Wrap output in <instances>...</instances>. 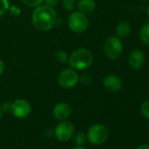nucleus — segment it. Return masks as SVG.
<instances>
[{
    "label": "nucleus",
    "instance_id": "3",
    "mask_svg": "<svg viewBox=\"0 0 149 149\" xmlns=\"http://www.w3.org/2000/svg\"><path fill=\"white\" fill-rule=\"evenodd\" d=\"M68 25L72 32L81 33L87 30L89 26V19L86 14L79 11L72 12L68 19Z\"/></svg>",
    "mask_w": 149,
    "mask_h": 149
},
{
    "label": "nucleus",
    "instance_id": "21",
    "mask_svg": "<svg viewBox=\"0 0 149 149\" xmlns=\"http://www.w3.org/2000/svg\"><path fill=\"white\" fill-rule=\"evenodd\" d=\"M78 82L83 86H89V85H91V84L92 82V79H91V77L90 76H88V74H84V76L79 77Z\"/></svg>",
    "mask_w": 149,
    "mask_h": 149
},
{
    "label": "nucleus",
    "instance_id": "27",
    "mask_svg": "<svg viewBox=\"0 0 149 149\" xmlns=\"http://www.w3.org/2000/svg\"><path fill=\"white\" fill-rule=\"evenodd\" d=\"M3 114H4V111H3V109H2V105L0 104V120L3 118Z\"/></svg>",
    "mask_w": 149,
    "mask_h": 149
},
{
    "label": "nucleus",
    "instance_id": "30",
    "mask_svg": "<svg viewBox=\"0 0 149 149\" xmlns=\"http://www.w3.org/2000/svg\"><path fill=\"white\" fill-rule=\"evenodd\" d=\"M141 1H148V0H141Z\"/></svg>",
    "mask_w": 149,
    "mask_h": 149
},
{
    "label": "nucleus",
    "instance_id": "16",
    "mask_svg": "<svg viewBox=\"0 0 149 149\" xmlns=\"http://www.w3.org/2000/svg\"><path fill=\"white\" fill-rule=\"evenodd\" d=\"M61 6L64 10L68 12H74V10L76 9L77 3L76 0H62Z\"/></svg>",
    "mask_w": 149,
    "mask_h": 149
},
{
    "label": "nucleus",
    "instance_id": "26",
    "mask_svg": "<svg viewBox=\"0 0 149 149\" xmlns=\"http://www.w3.org/2000/svg\"><path fill=\"white\" fill-rule=\"evenodd\" d=\"M136 149H149V145H148V144L140 145V146H138Z\"/></svg>",
    "mask_w": 149,
    "mask_h": 149
},
{
    "label": "nucleus",
    "instance_id": "10",
    "mask_svg": "<svg viewBox=\"0 0 149 149\" xmlns=\"http://www.w3.org/2000/svg\"><path fill=\"white\" fill-rule=\"evenodd\" d=\"M53 115L57 120H66L71 115V107L68 103H59L54 105L53 109Z\"/></svg>",
    "mask_w": 149,
    "mask_h": 149
},
{
    "label": "nucleus",
    "instance_id": "24",
    "mask_svg": "<svg viewBox=\"0 0 149 149\" xmlns=\"http://www.w3.org/2000/svg\"><path fill=\"white\" fill-rule=\"evenodd\" d=\"M2 109L4 113L5 112H11L12 111V103L10 102H5L2 104Z\"/></svg>",
    "mask_w": 149,
    "mask_h": 149
},
{
    "label": "nucleus",
    "instance_id": "5",
    "mask_svg": "<svg viewBox=\"0 0 149 149\" xmlns=\"http://www.w3.org/2000/svg\"><path fill=\"white\" fill-rule=\"evenodd\" d=\"M104 51L110 60H117L123 52V44L121 39L117 36H110L104 44Z\"/></svg>",
    "mask_w": 149,
    "mask_h": 149
},
{
    "label": "nucleus",
    "instance_id": "15",
    "mask_svg": "<svg viewBox=\"0 0 149 149\" xmlns=\"http://www.w3.org/2000/svg\"><path fill=\"white\" fill-rule=\"evenodd\" d=\"M139 39L143 44L149 46V23L141 26L139 30Z\"/></svg>",
    "mask_w": 149,
    "mask_h": 149
},
{
    "label": "nucleus",
    "instance_id": "14",
    "mask_svg": "<svg viewBox=\"0 0 149 149\" xmlns=\"http://www.w3.org/2000/svg\"><path fill=\"white\" fill-rule=\"evenodd\" d=\"M73 141L74 144L76 145L77 146H84L85 145V143L88 140L87 138V134H85L84 132H74L73 134Z\"/></svg>",
    "mask_w": 149,
    "mask_h": 149
},
{
    "label": "nucleus",
    "instance_id": "7",
    "mask_svg": "<svg viewBox=\"0 0 149 149\" xmlns=\"http://www.w3.org/2000/svg\"><path fill=\"white\" fill-rule=\"evenodd\" d=\"M74 132V125L67 120L61 121L54 130V137L61 142H65L69 140Z\"/></svg>",
    "mask_w": 149,
    "mask_h": 149
},
{
    "label": "nucleus",
    "instance_id": "23",
    "mask_svg": "<svg viewBox=\"0 0 149 149\" xmlns=\"http://www.w3.org/2000/svg\"><path fill=\"white\" fill-rule=\"evenodd\" d=\"M44 3L46 6L51 7V8H54L55 6H57L59 0H44Z\"/></svg>",
    "mask_w": 149,
    "mask_h": 149
},
{
    "label": "nucleus",
    "instance_id": "11",
    "mask_svg": "<svg viewBox=\"0 0 149 149\" xmlns=\"http://www.w3.org/2000/svg\"><path fill=\"white\" fill-rule=\"evenodd\" d=\"M104 89L111 93L118 92L122 88L121 79L115 74H109L104 79Z\"/></svg>",
    "mask_w": 149,
    "mask_h": 149
},
{
    "label": "nucleus",
    "instance_id": "1",
    "mask_svg": "<svg viewBox=\"0 0 149 149\" xmlns=\"http://www.w3.org/2000/svg\"><path fill=\"white\" fill-rule=\"evenodd\" d=\"M57 20V14L54 8L46 5H40L33 12L32 21L36 29L41 32L51 30Z\"/></svg>",
    "mask_w": 149,
    "mask_h": 149
},
{
    "label": "nucleus",
    "instance_id": "2",
    "mask_svg": "<svg viewBox=\"0 0 149 149\" xmlns=\"http://www.w3.org/2000/svg\"><path fill=\"white\" fill-rule=\"evenodd\" d=\"M92 53L87 48L76 49L68 56V64L74 70H83L89 68L93 62Z\"/></svg>",
    "mask_w": 149,
    "mask_h": 149
},
{
    "label": "nucleus",
    "instance_id": "29",
    "mask_svg": "<svg viewBox=\"0 0 149 149\" xmlns=\"http://www.w3.org/2000/svg\"><path fill=\"white\" fill-rule=\"evenodd\" d=\"M146 13H147L148 17H149V6H148V7H147V11H146Z\"/></svg>",
    "mask_w": 149,
    "mask_h": 149
},
{
    "label": "nucleus",
    "instance_id": "13",
    "mask_svg": "<svg viewBox=\"0 0 149 149\" xmlns=\"http://www.w3.org/2000/svg\"><path fill=\"white\" fill-rule=\"evenodd\" d=\"M131 25L126 22V21H121L118 24V26H116V30H115V33L116 36L119 39H124L129 36V34L131 33Z\"/></svg>",
    "mask_w": 149,
    "mask_h": 149
},
{
    "label": "nucleus",
    "instance_id": "18",
    "mask_svg": "<svg viewBox=\"0 0 149 149\" xmlns=\"http://www.w3.org/2000/svg\"><path fill=\"white\" fill-rule=\"evenodd\" d=\"M22 2L27 7L35 8V7L40 6L44 2V0H22Z\"/></svg>",
    "mask_w": 149,
    "mask_h": 149
},
{
    "label": "nucleus",
    "instance_id": "8",
    "mask_svg": "<svg viewBox=\"0 0 149 149\" xmlns=\"http://www.w3.org/2000/svg\"><path fill=\"white\" fill-rule=\"evenodd\" d=\"M32 111V106L30 103L26 99H17L12 103V113L17 118H27Z\"/></svg>",
    "mask_w": 149,
    "mask_h": 149
},
{
    "label": "nucleus",
    "instance_id": "9",
    "mask_svg": "<svg viewBox=\"0 0 149 149\" xmlns=\"http://www.w3.org/2000/svg\"><path fill=\"white\" fill-rule=\"evenodd\" d=\"M146 63L145 54L139 49H133L128 56V64L133 69L141 68Z\"/></svg>",
    "mask_w": 149,
    "mask_h": 149
},
{
    "label": "nucleus",
    "instance_id": "17",
    "mask_svg": "<svg viewBox=\"0 0 149 149\" xmlns=\"http://www.w3.org/2000/svg\"><path fill=\"white\" fill-rule=\"evenodd\" d=\"M55 60L59 63H65L68 61V55L65 51L59 50L55 53Z\"/></svg>",
    "mask_w": 149,
    "mask_h": 149
},
{
    "label": "nucleus",
    "instance_id": "19",
    "mask_svg": "<svg viewBox=\"0 0 149 149\" xmlns=\"http://www.w3.org/2000/svg\"><path fill=\"white\" fill-rule=\"evenodd\" d=\"M140 111L146 118L149 119V99H147L142 103V104L140 106Z\"/></svg>",
    "mask_w": 149,
    "mask_h": 149
},
{
    "label": "nucleus",
    "instance_id": "28",
    "mask_svg": "<svg viewBox=\"0 0 149 149\" xmlns=\"http://www.w3.org/2000/svg\"><path fill=\"white\" fill-rule=\"evenodd\" d=\"M74 149H88V148L84 147V146H76Z\"/></svg>",
    "mask_w": 149,
    "mask_h": 149
},
{
    "label": "nucleus",
    "instance_id": "20",
    "mask_svg": "<svg viewBox=\"0 0 149 149\" xmlns=\"http://www.w3.org/2000/svg\"><path fill=\"white\" fill-rule=\"evenodd\" d=\"M10 3L8 0H0V17H2L6 12H8Z\"/></svg>",
    "mask_w": 149,
    "mask_h": 149
},
{
    "label": "nucleus",
    "instance_id": "12",
    "mask_svg": "<svg viewBox=\"0 0 149 149\" xmlns=\"http://www.w3.org/2000/svg\"><path fill=\"white\" fill-rule=\"evenodd\" d=\"M78 11L84 13L89 14L95 11L97 5L95 0H80L77 5Z\"/></svg>",
    "mask_w": 149,
    "mask_h": 149
},
{
    "label": "nucleus",
    "instance_id": "25",
    "mask_svg": "<svg viewBox=\"0 0 149 149\" xmlns=\"http://www.w3.org/2000/svg\"><path fill=\"white\" fill-rule=\"evenodd\" d=\"M4 69H5V64H4L3 61L0 59V76H1V74H3Z\"/></svg>",
    "mask_w": 149,
    "mask_h": 149
},
{
    "label": "nucleus",
    "instance_id": "31",
    "mask_svg": "<svg viewBox=\"0 0 149 149\" xmlns=\"http://www.w3.org/2000/svg\"><path fill=\"white\" fill-rule=\"evenodd\" d=\"M148 136H149V133H148Z\"/></svg>",
    "mask_w": 149,
    "mask_h": 149
},
{
    "label": "nucleus",
    "instance_id": "4",
    "mask_svg": "<svg viewBox=\"0 0 149 149\" xmlns=\"http://www.w3.org/2000/svg\"><path fill=\"white\" fill-rule=\"evenodd\" d=\"M108 136H109L108 128L103 124L92 125L89 128L87 132L88 140L95 146H99L104 144L107 140Z\"/></svg>",
    "mask_w": 149,
    "mask_h": 149
},
{
    "label": "nucleus",
    "instance_id": "22",
    "mask_svg": "<svg viewBox=\"0 0 149 149\" xmlns=\"http://www.w3.org/2000/svg\"><path fill=\"white\" fill-rule=\"evenodd\" d=\"M8 12L10 13V14H11L12 16L17 17V16H19V15H20V13H21V9H20L19 6H10Z\"/></svg>",
    "mask_w": 149,
    "mask_h": 149
},
{
    "label": "nucleus",
    "instance_id": "6",
    "mask_svg": "<svg viewBox=\"0 0 149 149\" xmlns=\"http://www.w3.org/2000/svg\"><path fill=\"white\" fill-rule=\"evenodd\" d=\"M79 80V76L77 71L73 68H67L62 70L58 76V84L65 89H71L74 87Z\"/></svg>",
    "mask_w": 149,
    "mask_h": 149
}]
</instances>
